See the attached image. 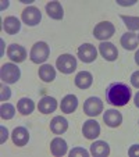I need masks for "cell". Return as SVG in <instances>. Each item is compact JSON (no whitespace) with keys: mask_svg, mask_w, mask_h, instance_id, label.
<instances>
[{"mask_svg":"<svg viewBox=\"0 0 139 157\" xmlns=\"http://www.w3.org/2000/svg\"><path fill=\"white\" fill-rule=\"evenodd\" d=\"M106 98L110 104L115 107H122L131 100L132 90L124 82H113L106 89Z\"/></svg>","mask_w":139,"mask_h":157,"instance_id":"6da1fadb","label":"cell"},{"mask_svg":"<svg viewBox=\"0 0 139 157\" xmlns=\"http://www.w3.org/2000/svg\"><path fill=\"white\" fill-rule=\"evenodd\" d=\"M49 54H50V48L48 46V43L46 42H36L31 49L29 57L32 63L41 64V63H44L49 59Z\"/></svg>","mask_w":139,"mask_h":157,"instance_id":"7a4b0ae2","label":"cell"},{"mask_svg":"<svg viewBox=\"0 0 139 157\" xmlns=\"http://www.w3.org/2000/svg\"><path fill=\"white\" fill-rule=\"evenodd\" d=\"M21 77V71L15 64L13 63H6L0 68V78L6 83H15Z\"/></svg>","mask_w":139,"mask_h":157,"instance_id":"3957f363","label":"cell"},{"mask_svg":"<svg viewBox=\"0 0 139 157\" xmlns=\"http://www.w3.org/2000/svg\"><path fill=\"white\" fill-rule=\"evenodd\" d=\"M56 67L63 74H72L77 68V59L71 54H61L56 61Z\"/></svg>","mask_w":139,"mask_h":157,"instance_id":"277c9868","label":"cell"},{"mask_svg":"<svg viewBox=\"0 0 139 157\" xmlns=\"http://www.w3.org/2000/svg\"><path fill=\"white\" fill-rule=\"evenodd\" d=\"M114 32H115V27L110 22V21H102V22H99V24L95 27V29H93L95 38L99 39V40H102V42L110 39L113 35H114Z\"/></svg>","mask_w":139,"mask_h":157,"instance_id":"5b68a950","label":"cell"},{"mask_svg":"<svg viewBox=\"0 0 139 157\" xmlns=\"http://www.w3.org/2000/svg\"><path fill=\"white\" fill-rule=\"evenodd\" d=\"M103 111V101L99 98H92L86 99V101L83 103V113L89 117H96Z\"/></svg>","mask_w":139,"mask_h":157,"instance_id":"8992f818","label":"cell"},{"mask_svg":"<svg viewBox=\"0 0 139 157\" xmlns=\"http://www.w3.org/2000/svg\"><path fill=\"white\" fill-rule=\"evenodd\" d=\"M21 18H22V21H24L27 25H29V27H35V25H38L39 22H41L42 13L38 7L29 6L21 13Z\"/></svg>","mask_w":139,"mask_h":157,"instance_id":"52a82bcc","label":"cell"},{"mask_svg":"<svg viewBox=\"0 0 139 157\" xmlns=\"http://www.w3.org/2000/svg\"><path fill=\"white\" fill-rule=\"evenodd\" d=\"M77 54L82 63H93L96 60V57H98V50H96V48L93 44L83 43L78 48Z\"/></svg>","mask_w":139,"mask_h":157,"instance_id":"ba28073f","label":"cell"},{"mask_svg":"<svg viewBox=\"0 0 139 157\" xmlns=\"http://www.w3.org/2000/svg\"><path fill=\"white\" fill-rule=\"evenodd\" d=\"M7 56H9V59L11 60V61L18 64V63L25 61V59H27V50H25L21 44L13 43L7 48Z\"/></svg>","mask_w":139,"mask_h":157,"instance_id":"9c48e42d","label":"cell"},{"mask_svg":"<svg viewBox=\"0 0 139 157\" xmlns=\"http://www.w3.org/2000/svg\"><path fill=\"white\" fill-rule=\"evenodd\" d=\"M82 133L86 139H96V138L100 135V125L98 121L95 120H88V121L83 122L82 127Z\"/></svg>","mask_w":139,"mask_h":157,"instance_id":"30bf717a","label":"cell"},{"mask_svg":"<svg viewBox=\"0 0 139 157\" xmlns=\"http://www.w3.org/2000/svg\"><path fill=\"white\" fill-rule=\"evenodd\" d=\"M99 52H100V54L107 61H114V60H117V57H118V50H117V48H115L113 43H110V42H102V43L99 44Z\"/></svg>","mask_w":139,"mask_h":157,"instance_id":"8fae6325","label":"cell"},{"mask_svg":"<svg viewBox=\"0 0 139 157\" xmlns=\"http://www.w3.org/2000/svg\"><path fill=\"white\" fill-rule=\"evenodd\" d=\"M103 121L106 122V125H109L110 128H117L121 125L122 122V116L120 111L111 109V110H106V113L103 114Z\"/></svg>","mask_w":139,"mask_h":157,"instance_id":"7c38bea8","label":"cell"},{"mask_svg":"<svg viewBox=\"0 0 139 157\" xmlns=\"http://www.w3.org/2000/svg\"><path fill=\"white\" fill-rule=\"evenodd\" d=\"M11 139L14 142V145L25 146L28 143V140H29V132L24 127H17L11 133Z\"/></svg>","mask_w":139,"mask_h":157,"instance_id":"4fadbf2b","label":"cell"},{"mask_svg":"<svg viewBox=\"0 0 139 157\" xmlns=\"http://www.w3.org/2000/svg\"><path fill=\"white\" fill-rule=\"evenodd\" d=\"M38 109L42 114H50L54 113L57 109V100L50 96H43L38 104Z\"/></svg>","mask_w":139,"mask_h":157,"instance_id":"5bb4252c","label":"cell"},{"mask_svg":"<svg viewBox=\"0 0 139 157\" xmlns=\"http://www.w3.org/2000/svg\"><path fill=\"white\" fill-rule=\"evenodd\" d=\"M77 107H78V98L75 95H67L61 100V104H60L61 111L65 114L74 113L75 110H77Z\"/></svg>","mask_w":139,"mask_h":157,"instance_id":"9a60e30c","label":"cell"},{"mask_svg":"<svg viewBox=\"0 0 139 157\" xmlns=\"http://www.w3.org/2000/svg\"><path fill=\"white\" fill-rule=\"evenodd\" d=\"M91 154L95 157H107L110 154V146L104 140H96L91 145Z\"/></svg>","mask_w":139,"mask_h":157,"instance_id":"2e32d148","label":"cell"},{"mask_svg":"<svg viewBox=\"0 0 139 157\" xmlns=\"http://www.w3.org/2000/svg\"><path fill=\"white\" fill-rule=\"evenodd\" d=\"M67 142H65L63 138H54L50 143V150H52V154L56 157H61L67 153Z\"/></svg>","mask_w":139,"mask_h":157,"instance_id":"e0dca14e","label":"cell"},{"mask_svg":"<svg viewBox=\"0 0 139 157\" xmlns=\"http://www.w3.org/2000/svg\"><path fill=\"white\" fill-rule=\"evenodd\" d=\"M46 13L53 20H63L64 17V10H63L60 2H49L46 4Z\"/></svg>","mask_w":139,"mask_h":157,"instance_id":"ac0fdd59","label":"cell"},{"mask_svg":"<svg viewBox=\"0 0 139 157\" xmlns=\"http://www.w3.org/2000/svg\"><path fill=\"white\" fill-rule=\"evenodd\" d=\"M121 46L124 49H127V50H135L136 48H138V35L133 32H125L124 35L121 36Z\"/></svg>","mask_w":139,"mask_h":157,"instance_id":"d6986e66","label":"cell"},{"mask_svg":"<svg viewBox=\"0 0 139 157\" xmlns=\"http://www.w3.org/2000/svg\"><path fill=\"white\" fill-rule=\"evenodd\" d=\"M50 129H52V132H54L56 135H61V133H64L65 131L68 129V121L61 116L54 117L50 121Z\"/></svg>","mask_w":139,"mask_h":157,"instance_id":"ffe728a7","label":"cell"},{"mask_svg":"<svg viewBox=\"0 0 139 157\" xmlns=\"http://www.w3.org/2000/svg\"><path fill=\"white\" fill-rule=\"evenodd\" d=\"M3 29L9 35H15L21 29V22L18 21L17 17H13V15L11 17H6V20L3 21Z\"/></svg>","mask_w":139,"mask_h":157,"instance_id":"44dd1931","label":"cell"},{"mask_svg":"<svg viewBox=\"0 0 139 157\" xmlns=\"http://www.w3.org/2000/svg\"><path fill=\"white\" fill-rule=\"evenodd\" d=\"M92 83H93V77H92V74L88 71H81V72H78L77 77H75V85L79 89L91 88Z\"/></svg>","mask_w":139,"mask_h":157,"instance_id":"7402d4cb","label":"cell"},{"mask_svg":"<svg viewBox=\"0 0 139 157\" xmlns=\"http://www.w3.org/2000/svg\"><path fill=\"white\" fill-rule=\"evenodd\" d=\"M39 78H41L43 82H52V81L56 78V70L52 67L50 64H43L39 68Z\"/></svg>","mask_w":139,"mask_h":157,"instance_id":"603a6c76","label":"cell"},{"mask_svg":"<svg viewBox=\"0 0 139 157\" xmlns=\"http://www.w3.org/2000/svg\"><path fill=\"white\" fill-rule=\"evenodd\" d=\"M17 110L22 114V116H29L33 110H35V103L32 101V99L22 98L17 103Z\"/></svg>","mask_w":139,"mask_h":157,"instance_id":"cb8c5ba5","label":"cell"},{"mask_svg":"<svg viewBox=\"0 0 139 157\" xmlns=\"http://www.w3.org/2000/svg\"><path fill=\"white\" fill-rule=\"evenodd\" d=\"M15 114V109L13 104L10 103H3L0 107V117L3 120H11Z\"/></svg>","mask_w":139,"mask_h":157,"instance_id":"d4e9b609","label":"cell"},{"mask_svg":"<svg viewBox=\"0 0 139 157\" xmlns=\"http://www.w3.org/2000/svg\"><path fill=\"white\" fill-rule=\"evenodd\" d=\"M121 20L125 22L127 28L129 31L139 29V17H127V15H121Z\"/></svg>","mask_w":139,"mask_h":157,"instance_id":"484cf974","label":"cell"},{"mask_svg":"<svg viewBox=\"0 0 139 157\" xmlns=\"http://www.w3.org/2000/svg\"><path fill=\"white\" fill-rule=\"evenodd\" d=\"M77 156H82V157H88L89 153L85 150L83 147H75L70 151V157H77Z\"/></svg>","mask_w":139,"mask_h":157,"instance_id":"4316f807","label":"cell"},{"mask_svg":"<svg viewBox=\"0 0 139 157\" xmlns=\"http://www.w3.org/2000/svg\"><path fill=\"white\" fill-rule=\"evenodd\" d=\"M128 156L131 157H139V145H132L129 147V150H128Z\"/></svg>","mask_w":139,"mask_h":157,"instance_id":"83f0119b","label":"cell"},{"mask_svg":"<svg viewBox=\"0 0 139 157\" xmlns=\"http://www.w3.org/2000/svg\"><path fill=\"white\" fill-rule=\"evenodd\" d=\"M131 83H132V86L139 89V71H135L131 75Z\"/></svg>","mask_w":139,"mask_h":157,"instance_id":"f1b7e54d","label":"cell"},{"mask_svg":"<svg viewBox=\"0 0 139 157\" xmlns=\"http://www.w3.org/2000/svg\"><path fill=\"white\" fill-rule=\"evenodd\" d=\"M10 89L7 88L6 85H2V100H7L10 98Z\"/></svg>","mask_w":139,"mask_h":157,"instance_id":"f546056e","label":"cell"},{"mask_svg":"<svg viewBox=\"0 0 139 157\" xmlns=\"http://www.w3.org/2000/svg\"><path fill=\"white\" fill-rule=\"evenodd\" d=\"M117 3L120 6H132V4L136 3V0H131V2H125V0H117Z\"/></svg>","mask_w":139,"mask_h":157,"instance_id":"4dcf8cb0","label":"cell"},{"mask_svg":"<svg viewBox=\"0 0 139 157\" xmlns=\"http://www.w3.org/2000/svg\"><path fill=\"white\" fill-rule=\"evenodd\" d=\"M2 132H3V136H2V143H4V140H6L7 136H9V133H7V129L4 127H2Z\"/></svg>","mask_w":139,"mask_h":157,"instance_id":"1f68e13d","label":"cell"},{"mask_svg":"<svg viewBox=\"0 0 139 157\" xmlns=\"http://www.w3.org/2000/svg\"><path fill=\"white\" fill-rule=\"evenodd\" d=\"M133 101H135V106L139 109V92L135 95V98H133Z\"/></svg>","mask_w":139,"mask_h":157,"instance_id":"d6a6232c","label":"cell"},{"mask_svg":"<svg viewBox=\"0 0 139 157\" xmlns=\"http://www.w3.org/2000/svg\"><path fill=\"white\" fill-rule=\"evenodd\" d=\"M135 63L139 65V50H136V53H135Z\"/></svg>","mask_w":139,"mask_h":157,"instance_id":"836d02e7","label":"cell"},{"mask_svg":"<svg viewBox=\"0 0 139 157\" xmlns=\"http://www.w3.org/2000/svg\"><path fill=\"white\" fill-rule=\"evenodd\" d=\"M138 39H139V36H138Z\"/></svg>","mask_w":139,"mask_h":157,"instance_id":"e575fe53","label":"cell"}]
</instances>
